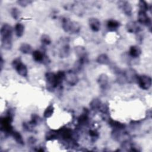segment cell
Instances as JSON below:
<instances>
[{
    "label": "cell",
    "mask_w": 152,
    "mask_h": 152,
    "mask_svg": "<svg viewBox=\"0 0 152 152\" xmlns=\"http://www.w3.org/2000/svg\"><path fill=\"white\" fill-rule=\"evenodd\" d=\"M109 124L113 128V129L122 130L125 128V125L124 124H122L120 122L114 121L112 119L109 121Z\"/></svg>",
    "instance_id": "7402d4cb"
},
{
    "label": "cell",
    "mask_w": 152,
    "mask_h": 152,
    "mask_svg": "<svg viewBox=\"0 0 152 152\" xmlns=\"http://www.w3.org/2000/svg\"><path fill=\"white\" fill-rule=\"evenodd\" d=\"M102 102L100 99L97 98H95L91 100L90 103V107L92 110H99L102 105Z\"/></svg>",
    "instance_id": "603a6c76"
},
{
    "label": "cell",
    "mask_w": 152,
    "mask_h": 152,
    "mask_svg": "<svg viewBox=\"0 0 152 152\" xmlns=\"http://www.w3.org/2000/svg\"><path fill=\"white\" fill-rule=\"evenodd\" d=\"M11 14L14 19L18 20L20 16V11L18 8L14 7L11 10Z\"/></svg>",
    "instance_id": "83f0119b"
},
{
    "label": "cell",
    "mask_w": 152,
    "mask_h": 152,
    "mask_svg": "<svg viewBox=\"0 0 152 152\" xmlns=\"http://www.w3.org/2000/svg\"><path fill=\"white\" fill-rule=\"evenodd\" d=\"M124 76L125 80L128 82H132L134 80H136L137 77L136 72L134 71V70L131 69H128L126 71L124 72Z\"/></svg>",
    "instance_id": "9a60e30c"
},
{
    "label": "cell",
    "mask_w": 152,
    "mask_h": 152,
    "mask_svg": "<svg viewBox=\"0 0 152 152\" xmlns=\"http://www.w3.org/2000/svg\"><path fill=\"white\" fill-rule=\"evenodd\" d=\"M75 52L78 57V61L83 65L88 62V55L86 48L82 46H77L75 47Z\"/></svg>",
    "instance_id": "5b68a950"
},
{
    "label": "cell",
    "mask_w": 152,
    "mask_h": 152,
    "mask_svg": "<svg viewBox=\"0 0 152 152\" xmlns=\"http://www.w3.org/2000/svg\"><path fill=\"white\" fill-rule=\"evenodd\" d=\"M138 7L140 8L139 11L145 12L150 9L148 4L145 1H140L138 2Z\"/></svg>",
    "instance_id": "484cf974"
},
{
    "label": "cell",
    "mask_w": 152,
    "mask_h": 152,
    "mask_svg": "<svg viewBox=\"0 0 152 152\" xmlns=\"http://www.w3.org/2000/svg\"><path fill=\"white\" fill-rule=\"evenodd\" d=\"M45 77H46V80L47 81L49 88H50L52 89H53L59 86L56 80L55 73H53L52 72H48L46 74Z\"/></svg>",
    "instance_id": "52a82bcc"
},
{
    "label": "cell",
    "mask_w": 152,
    "mask_h": 152,
    "mask_svg": "<svg viewBox=\"0 0 152 152\" xmlns=\"http://www.w3.org/2000/svg\"><path fill=\"white\" fill-rule=\"evenodd\" d=\"M30 122L34 125L36 126L40 122V118H39V116H37V115H32V118H31V120L30 121Z\"/></svg>",
    "instance_id": "4dcf8cb0"
},
{
    "label": "cell",
    "mask_w": 152,
    "mask_h": 152,
    "mask_svg": "<svg viewBox=\"0 0 152 152\" xmlns=\"http://www.w3.org/2000/svg\"><path fill=\"white\" fill-rule=\"evenodd\" d=\"M62 27L65 32L71 34L78 33L81 30V26L79 23L74 21H71L66 17L62 18Z\"/></svg>",
    "instance_id": "6da1fadb"
},
{
    "label": "cell",
    "mask_w": 152,
    "mask_h": 152,
    "mask_svg": "<svg viewBox=\"0 0 152 152\" xmlns=\"http://www.w3.org/2000/svg\"><path fill=\"white\" fill-rule=\"evenodd\" d=\"M119 8L127 16L132 14V6L131 4L126 1H119L118 2Z\"/></svg>",
    "instance_id": "9c48e42d"
},
{
    "label": "cell",
    "mask_w": 152,
    "mask_h": 152,
    "mask_svg": "<svg viewBox=\"0 0 152 152\" xmlns=\"http://www.w3.org/2000/svg\"><path fill=\"white\" fill-rule=\"evenodd\" d=\"M12 27L7 23L4 24L1 28V38H10V37H12Z\"/></svg>",
    "instance_id": "8fae6325"
},
{
    "label": "cell",
    "mask_w": 152,
    "mask_h": 152,
    "mask_svg": "<svg viewBox=\"0 0 152 152\" xmlns=\"http://www.w3.org/2000/svg\"><path fill=\"white\" fill-rule=\"evenodd\" d=\"M96 61L101 65H108L110 63V60L106 54L102 53L98 56Z\"/></svg>",
    "instance_id": "ac0fdd59"
},
{
    "label": "cell",
    "mask_w": 152,
    "mask_h": 152,
    "mask_svg": "<svg viewBox=\"0 0 152 152\" xmlns=\"http://www.w3.org/2000/svg\"><path fill=\"white\" fill-rule=\"evenodd\" d=\"M54 112V107L52 104L49 105L43 112V116L45 118H49L51 117Z\"/></svg>",
    "instance_id": "d4e9b609"
},
{
    "label": "cell",
    "mask_w": 152,
    "mask_h": 152,
    "mask_svg": "<svg viewBox=\"0 0 152 152\" xmlns=\"http://www.w3.org/2000/svg\"><path fill=\"white\" fill-rule=\"evenodd\" d=\"M11 135L17 143H18L20 145H24V142L23 138L20 132L15 131H13L11 133Z\"/></svg>",
    "instance_id": "cb8c5ba5"
},
{
    "label": "cell",
    "mask_w": 152,
    "mask_h": 152,
    "mask_svg": "<svg viewBox=\"0 0 152 152\" xmlns=\"http://www.w3.org/2000/svg\"><path fill=\"white\" fill-rule=\"evenodd\" d=\"M119 23L115 20H110L107 23V27L110 31H114L119 27Z\"/></svg>",
    "instance_id": "e0dca14e"
},
{
    "label": "cell",
    "mask_w": 152,
    "mask_h": 152,
    "mask_svg": "<svg viewBox=\"0 0 152 152\" xmlns=\"http://www.w3.org/2000/svg\"><path fill=\"white\" fill-rule=\"evenodd\" d=\"M97 83L101 88L105 89L107 87L109 83V78L107 75L105 74H102L100 75L97 80Z\"/></svg>",
    "instance_id": "5bb4252c"
},
{
    "label": "cell",
    "mask_w": 152,
    "mask_h": 152,
    "mask_svg": "<svg viewBox=\"0 0 152 152\" xmlns=\"http://www.w3.org/2000/svg\"><path fill=\"white\" fill-rule=\"evenodd\" d=\"M12 65L20 75L22 77H26L27 75L28 71L27 66L22 62L20 58L14 59L12 62Z\"/></svg>",
    "instance_id": "3957f363"
},
{
    "label": "cell",
    "mask_w": 152,
    "mask_h": 152,
    "mask_svg": "<svg viewBox=\"0 0 152 152\" xmlns=\"http://www.w3.org/2000/svg\"><path fill=\"white\" fill-rule=\"evenodd\" d=\"M31 2L32 1L30 0H20L17 1V3L19 4V5L22 7H25L30 4Z\"/></svg>",
    "instance_id": "1f68e13d"
},
{
    "label": "cell",
    "mask_w": 152,
    "mask_h": 152,
    "mask_svg": "<svg viewBox=\"0 0 152 152\" xmlns=\"http://www.w3.org/2000/svg\"><path fill=\"white\" fill-rule=\"evenodd\" d=\"M89 135L91 137L92 141H96L99 137V132L96 129H91L89 131Z\"/></svg>",
    "instance_id": "f546056e"
},
{
    "label": "cell",
    "mask_w": 152,
    "mask_h": 152,
    "mask_svg": "<svg viewBox=\"0 0 152 152\" xmlns=\"http://www.w3.org/2000/svg\"><path fill=\"white\" fill-rule=\"evenodd\" d=\"M136 81L139 87L144 90H148L151 86V78L146 75H137Z\"/></svg>",
    "instance_id": "277c9868"
},
{
    "label": "cell",
    "mask_w": 152,
    "mask_h": 152,
    "mask_svg": "<svg viewBox=\"0 0 152 152\" xmlns=\"http://www.w3.org/2000/svg\"><path fill=\"white\" fill-rule=\"evenodd\" d=\"M36 138L34 137H30L28 138V143L30 144H34L36 142Z\"/></svg>",
    "instance_id": "d6a6232c"
},
{
    "label": "cell",
    "mask_w": 152,
    "mask_h": 152,
    "mask_svg": "<svg viewBox=\"0 0 152 152\" xmlns=\"http://www.w3.org/2000/svg\"><path fill=\"white\" fill-rule=\"evenodd\" d=\"M90 28L93 31H98L100 28V22L96 18H91L88 21Z\"/></svg>",
    "instance_id": "4fadbf2b"
},
{
    "label": "cell",
    "mask_w": 152,
    "mask_h": 152,
    "mask_svg": "<svg viewBox=\"0 0 152 152\" xmlns=\"http://www.w3.org/2000/svg\"><path fill=\"white\" fill-rule=\"evenodd\" d=\"M128 53L131 57L136 58H138L141 54V50L138 46L134 45L130 47Z\"/></svg>",
    "instance_id": "2e32d148"
},
{
    "label": "cell",
    "mask_w": 152,
    "mask_h": 152,
    "mask_svg": "<svg viewBox=\"0 0 152 152\" xmlns=\"http://www.w3.org/2000/svg\"><path fill=\"white\" fill-rule=\"evenodd\" d=\"M59 55L60 58H67L70 53L69 40L67 38H62L59 43Z\"/></svg>",
    "instance_id": "7a4b0ae2"
},
{
    "label": "cell",
    "mask_w": 152,
    "mask_h": 152,
    "mask_svg": "<svg viewBox=\"0 0 152 152\" xmlns=\"http://www.w3.org/2000/svg\"><path fill=\"white\" fill-rule=\"evenodd\" d=\"M41 42L44 45H49L51 43V39L50 37L47 34H43L41 37Z\"/></svg>",
    "instance_id": "f1b7e54d"
},
{
    "label": "cell",
    "mask_w": 152,
    "mask_h": 152,
    "mask_svg": "<svg viewBox=\"0 0 152 152\" xmlns=\"http://www.w3.org/2000/svg\"><path fill=\"white\" fill-rule=\"evenodd\" d=\"M14 30H15V33L16 36L18 37H21L24 31V26L23 24L21 23H17L14 27Z\"/></svg>",
    "instance_id": "44dd1931"
},
{
    "label": "cell",
    "mask_w": 152,
    "mask_h": 152,
    "mask_svg": "<svg viewBox=\"0 0 152 152\" xmlns=\"http://www.w3.org/2000/svg\"><path fill=\"white\" fill-rule=\"evenodd\" d=\"M3 66H4V60H3L2 57L1 56V70L2 69Z\"/></svg>",
    "instance_id": "836d02e7"
},
{
    "label": "cell",
    "mask_w": 152,
    "mask_h": 152,
    "mask_svg": "<svg viewBox=\"0 0 152 152\" xmlns=\"http://www.w3.org/2000/svg\"><path fill=\"white\" fill-rule=\"evenodd\" d=\"M33 58L34 60L36 62H43V63H47L49 59L47 57L46 55H45L44 53H43L42 51L36 50L33 52L32 53Z\"/></svg>",
    "instance_id": "7c38bea8"
},
{
    "label": "cell",
    "mask_w": 152,
    "mask_h": 152,
    "mask_svg": "<svg viewBox=\"0 0 152 152\" xmlns=\"http://www.w3.org/2000/svg\"><path fill=\"white\" fill-rule=\"evenodd\" d=\"M67 84L71 86H75L78 82V78L76 72L73 71H69L65 72V80Z\"/></svg>",
    "instance_id": "ba28073f"
},
{
    "label": "cell",
    "mask_w": 152,
    "mask_h": 152,
    "mask_svg": "<svg viewBox=\"0 0 152 152\" xmlns=\"http://www.w3.org/2000/svg\"><path fill=\"white\" fill-rule=\"evenodd\" d=\"M2 47L5 50H10L12 48V37L1 38Z\"/></svg>",
    "instance_id": "d6986e66"
},
{
    "label": "cell",
    "mask_w": 152,
    "mask_h": 152,
    "mask_svg": "<svg viewBox=\"0 0 152 152\" xmlns=\"http://www.w3.org/2000/svg\"><path fill=\"white\" fill-rule=\"evenodd\" d=\"M126 30L131 33H138L142 30L141 24L135 21H130L126 26Z\"/></svg>",
    "instance_id": "30bf717a"
},
{
    "label": "cell",
    "mask_w": 152,
    "mask_h": 152,
    "mask_svg": "<svg viewBox=\"0 0 152 152\" xmlns=\"http://www.w3.org/2000/svg\"><path fill=\"white\" fill-rule=\"evenodd\" d=\"M20 50L24 54H30L33 53L32 47L27 43H23L20 46Z\"/></svg>",
    "instance_id": "ffe728a7"
},
{
    "label": "cell",
    "mask_w": 152,
    "mask_h": 152,
    "mask_svg": "<svg viewBox=\"0 0 152 152\" xmlns=\"http://www.w3.org/2000/svg\"><path fill=\"white\" fill-rule=\"evenodd\" d=\"M88 120V117L87 113H84L80 116L78 119V123L80 125H85L87 123Z\"/></svg>",
    "instance_id": "4316f807"
},
{
    "label": "cell",
    "mask_w": 152,
    "mask_h": 152,
    "mask_svg": "<svg viewBox=\"0 0 152 152\" xmlns=\"http://www.w3.org/2000/svg\"><path fill=\"white\" fill-rule=\"evenodd\" d=\"M138 23L141 25H144L150 28L151 27V20L150 17L145 12L138 11Z\"/></svg>",
    "instance_id": "8992f818"
}]
</instances>
